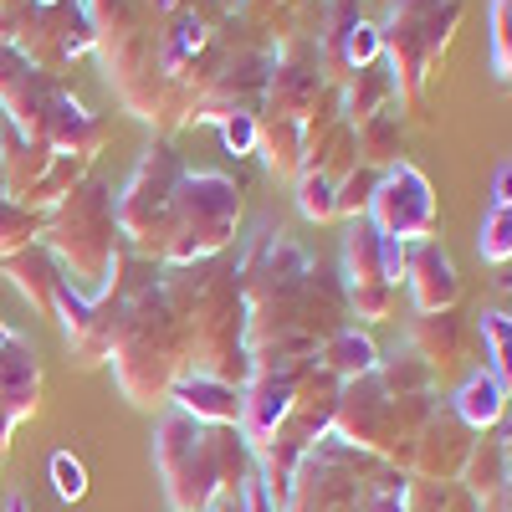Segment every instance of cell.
Listing matches in <instances>:
<instances>
[{
	"instance_id": "6da1fadb",
	"label": "cell",
	"mask_w": 512,
	"mask_h": 512,
	"mask_svg": "<svg viewBox=\"0 0 512 512\" xmlns=\"http://www.w3.org/2000/svg\"><path fill=\"white\" fill-rule=\"evenodd\" d=\"M374 231L390 241H431V221H436V200L425 185L420 169L400 164L390 180L374 185Z\"/></svg>"
},
{
	"instance_id": "7a4b0ae2",
	"label": "cell",
	"mask_w": 512,
	"mask_h": 512,
	"mask_svg": "<svg viewBox=\"0 0 512 512\" xmlns=\"http://www.w3.org/2000/svg\"><path fill=\"white\" fill-rule=\"evenodd\" d=\"M292 410V379L287 374H262V384L241 400V425H246V436L251 441H267L277 436V425L287 420Z\"/></svg>"
},
{
	"instance_id": "3957f363",
	"label": "cell",
	"mask_w": 512,
	"mask_h": 512,
	"mask_svg": "<svg viewBox=\"0 0 512 512\" xmlns=\"http://www.w3.org/2000/svg\"><path fill=\"white\" fill-rule=\"evenodd\" d=\"M410 287H415V303L425 313H436L446 303H456V272L446 262V251H436L431 241H420L410 256Z\"/></svg>"
},
{
	"instance_id": "277c9868",
	"label": "cell",
	"mask_w": 512,
	"mask_h": 512,
	"mask_svg": "<svg viewBox=\"0 0 512 512\" xmlns=\"http://www.w3.org/2000/svg\"><path fill=\"white\" fill-rule=\"evenodd\" d=\"M175 400H180V410L195 415V420H216V425L241 420V395L231 390L226 379H210V374L180 379V384H175Z\"/></svg>"
},
{
	"instance_id": "5b68a950",
	"label": "cell",
	"mask_w": 512,
	"mask_h": 512,
	"mask_svg": "<svg viewBox=\"0 0 512 512\" xmlns=\"http://www.w3.org/2000/svg\"><path fill=\"white\" fill-rule=\"evenodd\" d=\"M349 277H354V287H390V272H384V236L369 221H359L349 231Z\"/></svg>"
},
{
	"instance_id": "8992f818",
	"label": "cell",
	"mask_w": 512,
	"mask_h": 512,
	"mask_svg": "<svg viewBox=\"0 0 512 512\" xmlns=\"http://www.w3.org/2000/svg\"><path fill=\"white\" fill-rule=\"evenodd\" d=\"M502 400H507V390H502L497 374H472L456 395V410H461L466 425H492L502 415Z\"/></svg>"
},
{
	"instance_id": "52a82bcc",
	"label": "cell",
	"mask_w": 512,
	"mask_h": 512,
	"mask_svg": "<svg viewBox=\"0 0 512 512\" xmlns=\"http://www.w3.org/2000/svg\"><path fill=\"white\" fill-rule=\"evenodd\" d=\"M103 200V190L98 185H88V190H77L72 195V205L62 210L67 221H77V231H88V216H93V205ZM88 241V256H93V272L103 277V272H113V241H103V236H82Z\"/></svg>"
},
{
	"instance_id": "ba28073f",
	"label": "cell",
	"mask_w": 512,
	"mask_h": 512,
	"mask_svg": "<svg viewBox=\"0 0 512 512\" xmlns=\"http://www.w3.org/2000/svg\"><path fill=\"white\" fill-rule=\"evenodd\" d=\"M267 149V164H272V175H292V169H303V134H297V123L277 118L267 134H256Z\"/></svg>"
},
{
	"instance_id": "9c48e42d",
	"label": "cell",
	"mask_w": 512,
	"mask_h": 512,
	"mask_svg": "<svg viewBox=\"0 0 512 512\" xmlns=\"http://www.w3.org/2000/svg\"><path fill=\"white\" fill-rule=\"evenodd\" d=\"M297 205H303V216L313 221H333L338 216V190L328 175H318V169H308L303 185H297Z\"/></svg>"
},
{
	"instance_id": "30bf717a",
	"label": "cell",
	"mask_w": 512,
	"mask_h": 512,
	"mask_svg": "<svg viewBox=\"0 0 512 512\" xmlns=\"http://www.w3.org/2000/svg\"><path fill=\"white\" fill-rule=\"evenodd\" d=\"M328 364L338 374H369L374 369V344H369V338H359V333H338L333 349H328Z\"/></svg>"
},
{
	"instance_id": "8fae6325",
	"label": "cell",
	"mask_w": 512,
	"mask_h": 512,
	"mask_svg": "<svg viewBox=\"0 0 512 512\" xmlns=\"http://www.w3.org/2000/svg\"><path fill=\"white\" fill-rule=\"evenodd\" d=\"M482 256L487 262H507L512 256V210L492 205L487 221H482Z\"/></svg>"
},
{
	"instance_id": "7c38bea8",
	"label": "cell",
	"mask_w": 512,
	"mask_h": 512,
	"mask_svg": "<svg viewBox=\"0 0 512 512\" xmlns=\"http://www.w3.org/2000/svg\"><path fill=\"white\" fill-rule=\"evenodd\" d=\"M482 333H487V344L497 354V369H502V390L512 384V318L507 313H487L482 318Z\"/></svg>"
},
{
	"instance_id": "4fadbf2b",
	"label": "cell",
	"mask_w": 512,
	"mask_h": 512,
	"mask_svg": "<svg viewBox=\"0 0 512 512\" xmlns=\"http://www.w3.org/2000/svg\"><path fill=\"white\" fill-rule=\"evenodd\" d=\"M52 482H57V492H62L67 502L88 492V472H82V461H77L72 451H57V456H52Z\"/></svg>"
},
{
	"instance_id": "5bb4252c",
	"label": "cell",
	"mask_w": 512,
	"mask_h": 512,
	"mask_svg": "<svg viewBox=\"0 0 512 512\" xmlns=\"http://www.w3.org/2000/svg\"><path fill=\"white\" fill-rule=\"evenodd\" d=\"M256 134H262V128H256L251 113H226V118H221V139H226L231 154H246V149L256 144Z\"/></svg>"
},
{
	"instance_id": "9a60e30c",
	"label": "cell",
	"mask_w": 512,
	"mask_h": 512,
	"mask_svg": "<svg viewBox=\"0 0 512 512\" xmlns=\"http://www.w3.org/2000/svg\"><path fill=\"white\" fill-rule=\"evenodd\" d=\"M379 41H384V36H379L369 21H354V26H349V62H354V67H369V62L379 57Z\"/></svg>"
},
{
	"instance_id": "2e32d148",
	"label": "cell",
	"mask_w": 512,
	"mask_h": 512,
	"mask_svg": "<svg viewBox=\"0 0 512 512\" xmlns=\"http://www.w3.org/2000/svg\"><path fill=\"white\" fill-rule=\"evenodd\" d=\"M369 200H374V175L344 180V185H338V216H344V210H364Z\"/></svg>"
},
{
	"instance_id": "e0dca14e",
	"label": "cell",
	"mask_w": 512,
	"mask_h": 512,
	"mask_svg": "<svg viewBox=\"0 0 512 512\" xmlns=\"http://www.w3.org/2000/svg\"><path fill=\"white\" fill-rule=\"evenodd\" d=\"M492 195H497V205H502V210H512V164H502V169H497Z\"/></svg>"
},
{
	"instance_id": "ac0fdd59",
	"label": "cell",
	"mask_w": 512,
	"mask_h": 512,
	"mask_svg": "<svg viewBox=\"0 0 512 512\" xmlns=\"http://www.w3.org/2000/svg\"><path fill=\"white\" fill-rule=\"evenodd\" d=\"M11 338H16V333H11L6 323H0V349H6V344H11Z\"/></svg>"
},
{
	"instance_id": "d6986e66",
	"label": "cell",
	"mask_w": 512,
	"mask_h": 512,
	"mask_svg": "<svg viewBox=\"0 0 512 512\" xmlns=\"http://www.w3.org/2000/svg\"><path fill=\"white\" fill-rule=\"evenodd\" d=\"M11 512H26V502H21V497H16V502H11Z\"/></svg>"
},
{
	"instance_id": "ffe728a7",
	"label": "cell",
	"mask_w": 512,
	"mask_h": 512,
	"mask_svg": "<svg viewBox=\"0 0 512 512\" xmlns=\"http://www.w3.org/2000/svg\"><path fill=\"white\" fill-rule=\"evenodd\" d=\"M36 6H62V0H36Z\"/></svg>"
}]
</instances>
